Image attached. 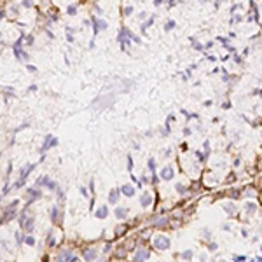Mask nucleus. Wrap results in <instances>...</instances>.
Here are the masks:
<instances>
[{
    "label": "nucleus",
    "instance_id": "obj_6",
    "mask_svg": "<svg viewBox=\"0 0 262 262\" xmlns=\"http://www.w3.org/2000/svg\"><path fill=\"white\" fill-rule=\"evenodd\" d=\"M121 192H122L124 196H128V198H131V196L135 194V187H133V185H129V184H126V185H122V187H121Z\"/></svg>",
    "mask_w": 262,
    "mask_h": 262
},
{
    "label": "nucleus",
    "instance_id": "obj_9",
    "mask_svg": "<svg viewBox=\"0 0 262 262\" xmlns=\"http://www.w3.org/2000/svg\"><path fill=\"white\" fill-rule=\"evenodd\" d=\"M107 215H108V208H107V206H100L98 211H96V217H98V218H105Z\"/></svg>",
    "mask_w": 262,
    "mask_h": 262
},
{
    "label": "nucleus",
    "instance_id": "obj_22",
    "mask_svg": "<svg viewBox=\"0 0 262 262\" xmlns=\"http://www.w3.org/2000/svg\"><path fill=\"white\" fill-rule=\"evenodd\" d=\"M26 243H28V245H35V239H33L32 236H28V238H26Z\"/></svg>",
    "mask_w": 262,
    "mask_h": 262
},
{
    "label": "nucleus",
    "instance_id": "obj_14",
    "mask_svg": "<svg viewBox=\"0 0 262 262\" xmlns=\"http://www.w3.org/2000/svg\"><path fill=\"white\" fill-rule=\"evenodd\" d=\"M32 227H33V218H30V220L25 224V227H23V229H25V231H32Z\"/></svg>",
    "mask_w": 262,
    "mask_h": 262
},
{
    "label": "nucleus",
    "instance_id": "obj_18",
    "mask_svg": "<svg viewBox=\"0 0 262 262\" xmlns=\"http://www.w3.org/2000/svg\"><path fill=\"white\" fill-rule=\"evenodd\" d=\"M152 21H154V18H150V19H149V21H147V23H145V25H143V26H142V30H143V32H145V30H147V26H150V25H152Z\"/></svg>",
    "mask_w": 262,
    "mask_h": 262
},
{
    "label": "nucleus",
    "instance_id": "obj_20",
    "mask_svg": "<svg viewBox=\"0 0 262 262\" xmlns=\"http://www.w3.org/2000/svg\"><path fill=\"white\" fill-rule=\"evenodd\" d=\"M131 12H133V7H129V5H128V7H124V14H126V16H128V14H131Z\"/></svg>",
    "mask_w": 262,
    "mask_h": 262
},
{
    "label": "nucleus",
    "instance_id": "obj_23",
    "mask_svg": "<svg viewBox=\"0 0 262 262\" xmlns=\"http://www.w3.org/2000/svg\"><path fill=\"white\" fill-rule=\"evenodd\" d=\"M131 168H133V161H131V157L128 156V169H131Z\"/></svg>",
    "mask_w": 262,
    "mask_h": 262
},
{
    "label": "nucleus",
    "instance_id": "obj_10",
    "mask_svg": "<svg viewBox=\"0 0 262 262\" xmlns=\"http://www.w3.org/2000/svg\"><path fill=\"white\" fill-rule=\"evenodd\" d=\"M126 215H128V210H126V208H121V206L115 208V217H117V218H126Z\"/></svg>",
    "mask_w": 262,
    "mask_h": 262
},
{
    "label": "nucleus",
    "instance_id": "obj_17",
    "mask_svg": "<svg viewBox=\"0 0 262 262\" xmlns=\"http://www.w3.org/2000/svg\"><path fill=\"white\" fill-rule=\"evenodd\" d=\"M149 168H150V171H152V173L156 171V163H154V159H149Z\"/></svg>",
    "mask_w": 262,
    "mask_h": 262
},
{
    "label": "nucleus",
    "instance_id": "obj_8",
    "mask_svg": "<svg viewBox=\"0 0 262 262\" xmlns=\"http://www.w3.org/2000/svg\"><path fill=\"white\" fill-rule=\"evenodd\" d=\"M56 143H58V140H56V138H53V136L49 135V136H46V143H44V147H42V150H47L49 147H54Z\"/></svg>",
    "mask_w": 262,
    "mask_h": 262
},
{
    "label": "nucleus",
    "instance_id": "obj_21",
    "mask_svg": "<svg viewBox=\"0 0 262 262\" xmlns=\"http://www.w3.org/2000/svg\"><path fill=\"white\" fill-rule=\"evenodd\" d=\"M75 9H77L75 5H68V9H67V11H68V14H74V12H75Z\"/></svg>",
    "mask_w": 262,
    "mask_h": 262
},
{
    "label": "nucleus",
    "instance_id": "obj_2",
    "mask_svg": "<svg viewBox=\"0 0 262 262\" xmlns=\"http://www.w3.org/2000/svg\"><path fill=\"white\" fill-rule=\"evenodd\" d=\"M149 257H150L149 250H145V248H138V250H136V253L133 255V262H143V260H147Z\"/></svg>",
    "mask_w": 262,
    "mask_h": 262
},
{
    "label": "nucleus",
    "instance_id": "obj_3",
    "mask_svg": "<svg viewBox=\"0 0 262 262\" xmlns=\"http://www.w3.org/2000/svg\"><path fill=\"white\" fill-rule=\"evenodd\" d=\"M173 175H175V169H173L171 166H166L164 169H161V178H163V180H171Z\"/></svg>",
    "mask_w": 262,
    "mask_h": 262
},
{
    "label": "nucleus",
    "instance_id": "obj_24",
    "mask_svg": "<svg viewBox=\"0 0 262 262\" xmlns=\"http://www.w3.org/2000/svg\"><path fill=\"white\" fill-rule=\"evenodd\" d=\"M28 70H32V72H37V68L33 67V65H28Z\"/></svg>",
    "mask_w": 262,
    "mask_h": 262
},
{
    "label": "nucleus",
    "instance_id": "obj_7",
    "mask_svg": "<svg viewBox=\"0 0 262 262\" xmlns=\"http://www.w3.org/2000/svg\"><path fill=\"white\" fill-rule=\"evenodd\" d=\"M140 205H142L143 208H147V206H150V205H152V196L145 192V194L142 196V199H140Z\"/></svg>",
    "mask_w": 262,
    "mask_h": 262
},
{
    "label": "nucleus",
    "instance_id": "obj_16",
    "mask_svg": "<svg viewBox=\"0 0 262 262\" xmlns=\"http://www.w3.org/2000/svg\"><path fill=\"white\" fill-rule=\"evenodd\" d=\"M16 241H18V243H19V245H21V243H23V241H25V238H23V234H21V232H19V231H18V232H16Z\"/></svg>",
    "mask_w": 262,
    "mask_h": 262
},
{
    "label": "nucleus",
    "instance_id": "obj_11",
    "mask_svg": "<svg viewBox=\"0 0 262 262\" xmlns=\"http://www.w3.org/2000/svg\"><path fill=\"white\" fill-rule=\"evenodd\" d=\"M84 259L86 260H95L96 259V252L95 250H86L84 252Z\"/></svg>",
    "mask_w": 262,
    "mask_h": 262
},
{
    "label": "nucleus",
    "instance_id": "obj_15",
    "mask_svg": "<svg viewBox=\"0 0 262 262\" xmlns=\"http://www.w3.org/2000/svg\"><path fill=\"white\" fill-rule=\"evenodd\" d=\"M182 259H185V260H190V259H192V252H190V250L184 252V253H182Z\"/></svg>",
    "mask_w": 262,
    "mask_h": 262
},
{
    "label": "nucleus",
    "instance_id": "obj_5",
    "mask_svg": "<svg viewBox=\"0 0 262 262\" xmlns=\"http://www.w3.org/2000/svg\"><path fill=\"white\" fill-rule=\"evenodd\" d=\"M121 196V189H112L110 194H108V203H117Z\"/></svg>",
    "mask_w": 262,
    "mask_h": 262
},
{
    "label": "nucleus",
    "instance_id": "obj_13",
    "mask_svg": "<svg viewBox=\"0 0 262 262\" xmlns=\"http://www.w3.org/2000/svg\"><path fill=\"white\" fill-rule=\"evenodd\" d=\"M245 208L248 210V213H253V211L257 210V206H255L253 203H246V205H245Z\"/></svg>",
    "mask_w": 262,
    "mask_h": 262
},
{
    "label": "nucleus",
    "instance_id": "obj_19",
    "mask_svg": "<svg viewBox=\"0 0 262 262\" xmlns=\"http://www.w3.org/2000/svg\"><path fill=\"white\" fill-rule=\"evenodd\" d=\"M175 26V21H168V23H166V26H164V30H171Z\"/></svg>",
    "mask_w": 262,
    "mask_h": 262
},
{
    "label": "nucleus",
    "instance_id": "obj_12",
    "mask_svg": "<svg viewBox=\"0 0 262 262\" xmlns=\"http://www.w3.org/2000/svg\"><path fill=\"white\" fill-rule=\"evenodd\" d=\"M224 208H226V211H227V213H231V215H232V213H236V208H234V205H229V203H226V205H224Z\"/></svg>",
    "mask_w": 262,
    "mask_h": 262
},
{
    "label": "nucleus",
    "instance_id": "obj_4",
    "mask_svg": "<svg viewBox=\"0 0 262 262\" xmlns=\"http://www.w3.org/2000/svg\"><path fill=\"white\" fill-rule=\"evenodd\" d=\"M93 23H95V33H98V32H101L103 28L108 26L105 19H96V18H93Z\"/></svg>",
    "mask_w": 262,
    "mask_h": 262
},
{
    "label": "nucleus",
    "instance_id": "obj_1",
    "mask_svg": "<svg viewBox=\"0 0 262 262\" xmlns=\"http://www.w3.org/2000/svg\"><path fill=\"white\" fill-rule=\"evenodd\" d=\"M154 245L157 250H166V248H169V239L166 236H157L154 239Z\"/></svg>",
    "mask_w": 262,
    "mask_h": 262
}]
</instances>
